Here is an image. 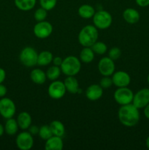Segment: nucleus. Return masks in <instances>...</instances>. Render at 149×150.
I'll list each match as a JSON object with an SVG mask.
<instances>
[{"mask_svg":"<svg viewBox=\"0 0 149 150\" xmlns=\"http://www.w3.org/2000/svg\"><path fill=\"white\" fill-rule=\"evenodd\" d=\"M118 120L126 127H134L140 120V112L132 103L121 105L118 112Z\"/></svg>","mask_w":149,"mask_h":150,"instance_id":"f257e3e1","label":"nucleus"},{"mask_svg":"<svg viewBox=\"0 0 149 150\" xmlns=\"http://www.w3.org/2000/svg\"><path fill=\"white\" fill-rule=\"evenodd\" d=\"M98 30L97 28L92 25H86L80 30L78 35V41L83 47H91L95 42L97 41Z\"/></svg>","mask_w":149,"mask_h":150,"instance_id":"f03ea898","label":"nucleus"},{"mask_svg":"<svg viewBox=\"0 0 149 150\" xmlns=\"http://www.w3.org/2000/svg\"><path fill=\"white\" fill-rule=\"evenodd\" d=\"M60 67L61 72L66 76H74L80 72L81 68V63L77 57L74 56H69L63 59Z\"/></svg>","mask_w":149,"mask_h":150,"instance_id":"7ed1b4c3","label":"nucleus"},{"mask_svg":"<svg viewBox=\"0 0 149 150\" xmlns=\"http://www.w3.org/2000/svg\"><path fill=\"white\" fill-rule=\"evenodd\" d=\"M20 61L26 67H33L37 64L38 54L34 48L26 47L20 53Z\"/></svg>","mask_w":149,"mask_h":150,"instance_id":"20e7f679","label":"nucleus"},{"mask_svg":"<svg viewBox=\"0 0 149 150\" xmlns=\"http://www.w3.org/2000/svg\"><path fill=\"white\" fill-rule=\"evenodd\" d=\"M94 26L97 29H106L110 26L112 18L110 13L105 10H99L94 13L93 16Z\"/></svg>","mask_w":149,"mask_h":150,"instance_id":"39448f33","label":"nucleus"},{"mask_svg":"<svg viewBox=\"0 0 149 150\" xmlns=\"http://www.w3.org/2000/svg\"><path fill=\"white\" fill-rule=\"evenodd\" d=\"M134 94L130 89L125 87H119L114 93V99L119 105H127L132 103Z\"/></svg>","mask_w":149,"mask_h":150,"instance_id":"423d86ee","label":"nucleus"},{"mask_svg":"<svg viewBox=\"0 0 149 150\" xmlns=\"http://www.w3.org/2000/svg\"><path fill=\"white\" fill-rule=\"evenodd\" d=\"M16 106L11 99L2 98L0 100V115L4 119L13 118L15 114Z\"/></svg>","mask_w":149,"mask_h":150,"instance_id":"0eeeda50","label":"nucleus"},{"mask_svg":"<svg viewBox=\"0 0 149 150\" xmlns=\"http://www.w3.org/2000/svg\"><path fill=\"white\" fill-rule=\"evenodd\" d=\"M65 85L64 82L60 81H53L52 83L49 85L48 89V92L51 98L55 100L61 99L64 96L66 93Z\"/></svg>","mask_w":149,"mask_h":150,"instance_id":"6e6552de","label":"nucleus"},{"mask_svg":"<svg viewBox=\"0 0 149 150\" xmlns=\"http://www.w3.org/2000/svg\"><path fill=\"white\" fill-rule=\"evenodd\" d=\"M53 32V26L48 21H39L34 27V34L39 39L48 38Z\"/></svg>","mask_w":149,"mask_h":150,"instance_id":"1a4fd4ad","label":"nucleus"},{"mask_svg":"<svg viewBox=\"0 0 149 150\" xmlns=\"http://www.w3.org/2000/svg\"><path fill=\"white\" fill-rule=\"evenodd\" d=\"M16 145L18 148L21 150H29L34 145V139L32 135L29 132H22L17 136Z\"/></svg>","mask_w":149,"mask_h":150,"instance_id":"9d476101","label":"nucleus"},{"mask_svg":"<svg viewBox=\"0 0 149 150\" xmlns=\"http://www.w3.org/2000/svg\"><path fill=\"white\" fill-rule=\"evenodd\" d=\"M131 103L138 109L144 108L149 103V89L143 88L134 95Z\"/></svg>","mask_w":149,"mask_h":150,"instance_id":"9b49d317","label":"nucleus"},{"mask_svg":"<svg viewBox=\"0 0 149 150\" xmlns=\"http://www.w3.org/2000/svg\"><path fill=\"white\" fill-rule=\"evenodd\" d=\"M98 69L103 76H110L115 71V63L109 57H103L99 62Z\"/></svg>","mask_w":149,"mask_h":150,"instance_id":"f8f14e48","label":"nucleus"},{"mask_svg":"<svg viewBox=\"0 0 149 150\" xmlns=\"http://www.w3.org/2000/svg\"><path fill=\"white\" fill-rule=\"evenodd\" d=\"M112 80L113 84L117 87H125L130 83L131 78L127 72L118 71L112 74Z\"/></svg>","mask_w":149,"mask_h":150,"instance_id":"ddd939ff","label":"nucleus"},{"mask_svg":"<svg viewBox=\"0 0 149 150\" xmlns=\"http://www.w3.org/2000/svg\"><path fill=\"white\" fill-rule=\"evenodd\" d=\"M103 95V88L98 84L90 85L86 91V96L89 100L95 101L102 98Z\"/></svg>","mask_w":149,"mask_h":150,"instance_id":"4468645a","label":"nucleus"},{"mask_svg":"<svg viewBox=\"0 0 149 150\" xmlns=\"http://www.w3.org/2000/svg\"><path fill=\"white\" fill-rule=\"evenodd\" d=\"M63 141L61 137L53 136L46 140L45 149L47 150H61L63 149Z\"/></svg>","mask_w":149,"mask_h":150,"instance_id":"2eb2a0df","label":"nucleus"},{"mask_svg":"<svg viewBox=\"0 0 149 150\" xmlns=\"http://www.w3.org/2000/svg\"><path fill=\"white\" fill-rule=\"evenodd\" d=\"M123 17L126 22L131 24L137 23L140 18V16L139 12L134 8L126 9L123 13Z\"/></svg>","mask_w":149,"mask_h":150,"instance_id":"dca6fc26","label":"nucleus"},{"mask_svg":"<svg viewBox=\"0 0 149 150\" xmlns=\"http://www.w3.org/2000/svg\"><path fill=\"white\" fill-rule=\"evenodd\" d=\"M17 122L19 128L21 130H27L32 125V117L28 112L23 111L18 115Z\"/></svg>","mask_w":149,"mask_h":150,"instance_id":"f3484780","label":"nucleus"},{"mask_svg":"<svg viewBox=\"0 0 149 150\" xmlns=\"http://www.w3.org/2000/svg\"><path fill=\"white\" fill-rule=\"evenodd\" d=\"M64 85L67 91L71 94H77L80 92L79 83L74 76H68L64 80Z\"/></svg>","mask_w":149,"mask_h":150,"instance_id":"a211bd4d","label":"nucleus"},{"mask_svg":"<svg viewBox=\"0 0 149 150\" xmlns=\"http://www.w3.org/2000/svg\"><path fill=\"white\" fill-rule=\"evenodd\" d=\"M31 79L34 83L37 84H42L45 82L47 79L46 73L40 69H34L30 74Z\"/></svg>","mask_w":149,"mask_h":150,"instance_id":"6ab92c4d","label":"nucleus"},{"mask_svg":"<svg viewBox=\"0 0 149 150\" xmlns=\"http://www.w3.org/2000/svg\"><path fill=\"white\" fill-rule=\"evenodd\" d=\"M49 126L53 136H59V137L64 136V133H65V127L61 122L54 120V121L51 122Z\"/></svg>","mask_w":149,"mask_h":150,"instance_id":"aec40b11","label":"nucleus"},{"mask_svg":"<svg viewBox=\"0 0 149 150\" xmlns=\"http://www.w3.org/2000/svg\"><path fill=\"white\" fill-rule=\"evenodd\" d=\"M18 125L17 120L13 118L7 119L4 125V132L9 136H14L18 130Z\"/></svg>","mask_w":149,"mask_h":150,"instance_id":"412c9836","label":"nucleus"},{"mask_svg":"<svg viewBox=\"0 0 149 150\" xmlns=\"http://www.w3.org/2000/svg\"><path fill=\"white\" fill-rule=\"evenodd\" d=\"M52 53L48 51H43L38 54L37 64L39 66H46L53 61Z\"/></svg>","mask_w":149,"mask_h":150,"instance_id":"4be33fe9","label":"nucleus"},{"mask_svg":"<svg viewBox=\"0 0 149 150\" xmlns=\"http://www.w3.org/2000/svg\"><path fill=\"white\" fill-rule=\"evenodd\" d=\"M36 4V0H15V4L22 11L32 10Z\"/></svg>","mask_w":149,"mask_h":150,"instance_id":"5701e85b","label":"nucleus"},{"mask_svg":"<svg viewBox=\"0 0 149 150\" xmlns=\"http://www.w3.org/2000/svg\"><path fill=\"white\" fill-rule=\"evenodd\" d=\"M94 13V8L89 4H83L78 9L79 16L83 18H91L93 17Z\"/></svg>","mask_w":149,"mask_h":150,"instance_id":"b1692460","label":"nucleus"},{"mask_svg":"<svg viewBox=\"0 0 149 150\" xmlns=\"http://www.w3.org/2000/svg\"><path fill=\"white\" fill-rule=\"evenodd\" d=\"M80 59L83 62L86 64L91 63L94 59V52L91 47H84L80 53Z\"/></svg>","mask_w":149,"mask_h":150,"instance_id":"393cba45","label":"nucleus"},{"mask_svg":"<svg viewBox=\"0 0 149 150\" xmlns=\"http://www.w3.org/2000/svg\"><path fill=\"white\" fill-rule=\"evenodd\" d=\"M61 72V67H59L58 66H51L47 70L46 76L49 80L56 81L59 78Z\"/></svg>","mask_w":149,"mask_h":150,"instance_id":"a878e982","label":"nucleus"},{"mask_svg":"<svg viewBox=\"0 0 149 150\" xmlns=\"http://www.w3.org/2000/svg\"><path fill=\"white\" fill-rule=\"evenodd\" d=\"M92 51L95 53V54H99V55H102V54H105L108 50V47L105 45L104 42H99V41H96L95 42L93 45L91 46Z\"/></svg>","mask_w":149,"mask_h":150,"instance_id":"bb28decb","label":"nucleus"},{"mask_svg":"<svg viewBox=\"0 0 149 150\" xmlns=\"http://www.w3.org/2000/svg\"><path fill=\"white\" fill-rule=\"evenodd\" d=\"M38 135H39V137H40L42 140H45V141L48 140L49 138H51V136H53L51 128H50V126L47 125L41 126L40 128H39Z\"/></svg>","mask_w":149,"mask_h":150,"instance_id":"cd10ccee","label":"nucleus"},{"mask_svg":"<svg viewBox=\"0 0 149 150\" xmlns=\"http://www.w3.org/2000/svg\"><path fill=\"white\" fill-rule=\"evenodd\" d=\"M41 7L46 10L47 11L51 10L56 7L57 0H39Z\"/></svg>","mask_w":149,"mask_h":150,"instance_id":"c85d7f7f","label":"nucleus"},{"mask_svg":"<svg viewBox=\"0 0 149 150\" xmlns=\"http://www.w3.org/2000/svg\"><path fill=\"white\" fill-rule=\"evenodd\" d=\"M47 10H45L44 8L41 7V8H38L37 10L35 11L34 13V19L37 21H45V19L47 17Z\"/></svg>","mask_w":149,"mask_h":150,"instance_id":"c756f323","label":"nucleus"},{"mask_svg":"<svg viewBox=\"0 0 149 150\" xmlns=\"http://www.w3.org/2000/svg\"><path fill=\"white\" fill-rule=\"evenodd\" d=\"M121 55V51L119 48H117V47H114V48H112L110 50L109 53H108V57L114 60H117L118 59L120 58Z\"/></svg>","mask_w":149,"mask_h":150,"instance_id":"7c9ffc66","label":"nucleus"},{"mask_svg":"<svg viewBox=\"0 0 149 150\" xmlns=\"http://www.w3.org/2000/svg\"><path fill=\"white\" fill-rule=\"evenodd\" d=\"M113 84L112 83V79L109 77V76H104V78H102L100 81V85L103 89H108V88L110 87Z\"/></svg>","mask_w":149,"mask_h":150,"instance_id":"2f4dec72","label":"nucleus"},{"mask_svg":"<svg viewBox=\"0 0 149 150\" xmlns=\"http://www.w3.org/2000/svg\"><path fill=\"white\" fill-rule=\"evenodd\" d=\"M39 128L37 125H31L30 127H29V132L32 135H37L39 133Z\"/></svg>","mask_w":149,"mask_h":150,"instance_id":"473e14b6","label":"nucleus"},{"mask_svg":"<svg viewBox=\"0 0 149 150\" xmlns=\"http://www.w3.org/2000/svg\"><path fill=\"white\" fill-rule=\"evenodd\" d=\"M138 6L142 7H145L149 5V0H135Z\"/></svg>","mask_w":149,"mask_h":150,"instance_id":"72a5a7b5","label":"nucleus"},{"mask_svg":"<svg viewBox=\"0 0 149 150\" xmlns=\"http://www.w3.org/2000/svg\"><path fill=\"white\" fill-rule=\"evenodd\" d=\"M7 92V89L4 85L2 83H0V98H4L6 95Z\"/></svg>","mask_w":149,"mask_h":150,"instance_id":"f704fd0d","label":"nucleus"},{"mask_svg":"<svg viewBox=\"0 0 149 150\" xmlns=\"http://www.w3.org/2000/svg\"><path fill=\"white\" fill-rule=\"evenodd\" d=\"M53 63L54 65L56 66H58V67H60L61 64V63H62L63 62V59H61V57H56L55 58L53 59Z\"/></svg>","mask_w":149,"mask_h":150,"instance_id":"c9c22d12","label":"nucleus"},{"mask_svg":"<svg viewBox=\"0 0 149 150\" xmlns=\"http://www.w3.org/2000/svg\"><path fill=\"white\" fill-rule=\"evenodd\" d=\"M6 78V72L3 68L0 67V83H2L4 81Z\"/></svg>","mask_w":149,"mask_h":150,"instance_id":"e433bc0d","label":"nucleus"},{"mask_svg":"<svg viewBox=\"0 0 149 150\" xmlns=\"http://www.w3.org/2000/svg\"><path fill=\"white\" fill-rule=\"evenodd\" d=\"M144 115L148 120H149V103L144 108Z\"/></svg>","mask_w":149,"mask_h":150,"instance_id":"4c0bfd02","label":"nucleus"},{"mask_svg":"<svg viewBox=\"0 0 149 150\" xmlns=\"http://www.w3.org/2000/svg\"><path fill=\"white\" fill-rule=\"evenodd\" d=\"M4 127L0 123V137L4 134Z\"/></svg>","mask_w":149,"mask_h":150,"instance_id":"58836bf2","label":"nucleus"},{"mask_svg":"<svg viewBox=\"0 0 149 150\" xmlns=\"http://www.w3.org/2000/svg\"><path fill=\"white\" fill-rule=\"evenodd\" d=\"M145 144H146V146H147L148 149H149V136H148L147 139H146V140H145Z\"/></svg>","mask_w":149,"mask_h":150,"instance_id":"ea45409f","label":"nucleus"},{"mask_svg":"<svg viewBox=\"0 0 149 150\" xmlns=\"http://www.w3.org/2000/svg\"><path fill=\"white\" fill-rule=\"evenodd\" d=\"M147 81H148V84H149V74L148 75V77H147Z\"/></svg>","mask_w":149,"mask_h":150,"instance_id":"a19ab883","label":"nucleus"}]
</instances>
